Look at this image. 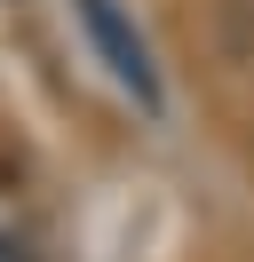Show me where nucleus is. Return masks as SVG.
Wrapping results in <instances>:
<instances>
[{
	"label": "nucleus",
	"mask_w": 254,
	"mask_h": 262,
	"mask_svg": "<svg viewBox=\"0 0 254 262\" xmlns=\"http://www.w3.org/2000/svg\"><path fill=\"white\" fill-rule=\"evenodd\" d=\"M79 24H88L95 56L111 64V80H119L135 103H159V72H151V48H143V32L119 16V0H79Z\"/></svg>",
	"instance_id": "nucleus-1"
},
{
	"label": "nucleus",
	"mask_w": 254,
	"mask_h": 262,
	"mask_svg": "<svg viewBox=\"0 0 254 262\" xmlns=\"http://www.w3.org/2000/svg\"><path fill=\"white\" fill-rule=\"evenodd\" d=\"M0 262H40V254H32L24 238H0Z\"/></svg>",
	"instance_id": "nucleus-2"
}]
</instances>
